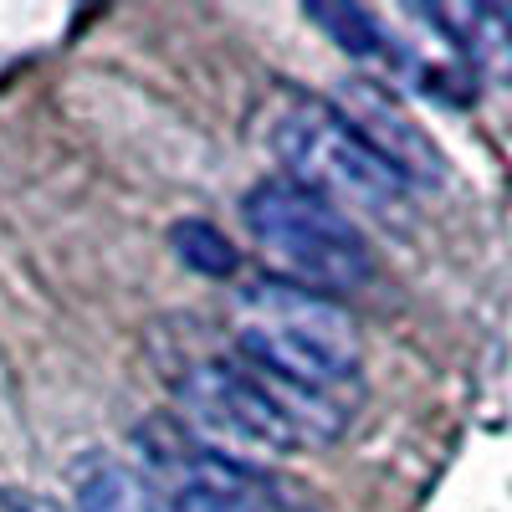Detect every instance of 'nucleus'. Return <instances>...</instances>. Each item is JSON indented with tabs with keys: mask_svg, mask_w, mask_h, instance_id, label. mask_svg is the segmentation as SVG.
<instances>
[{
	"mask_svg": "<svg viewBox=\"0 0 512 512\" xmlns=\"http://www.w3.org/2000/svg\"><path fill=\"white\" fill-rule=\"evenodd\" d=\"M236 349L277 379L338 395L359 374L354 318L303 282H251L236 297Z\"/></svg>",
	"mask_w": 512,
	"mask_h": 512,
	"instance_id": "f257e3e1",
	"label": "nucleus"
},
{
	"mask_svg": "<svg viewBox=\"0 0 512 512\" xmlns=\"http://www.w3.org/2000/svg\"><path fill=\"white\" fill-rule=\"evenodd\" d=\"M272 154L287 164V180L318 190L333 205H359L369 216H395L410 200V185L395 164L323 98H297L272 123Z\"/></svg>",
	"mask_w": 512,
	"mask_h": 512,
	"instance_id": "f03ea898",
	"label": "nucleus"
},
{
	"mask_svg": "<svg viewBox=\"0 0 512 512\" xmlns=\"http://www.w3.org/2000/svg\"><path fill=\"white\" fill-rule=\"evenodd\" d=\"M241 221L303 287L344 292L374 277V251L364 231L333 200H323L318 190L297 180L251 185L241 200Z\"/></svg>",
	"mask_w": 512,
	"mask_h": 512,
	"instance_id": "7ed1b4c3",
	"label": "nucleus"
},
{
	"mask_svg": "<svg viewBox=\"0 0 512 512\" xmlns=\"http://www.w3.org/2000/svg\"><path fill=\"white\" fill-rule=\"evenodd\" d=\"M175 405L195 425V436L236 466L246 456L277 461L308 451L277 395L267 390V379L251 364H216V359L185 364V374H175Z\"/></svg>",
	"mask_w": 512,
	"mask_h": 512,
	"instance_id": "20e7f679",
	"label": "nucleus"
},
{
	"mask_svg": "<svg viewBox=\"0 0 512 512\" xmlns=\"http://www.w3.org/2000/svg\"><path fill=\"white\" fill-rule=\"evenodd\" d=\"M333 108L344 113L359 134L374 144V154L384 159V164H395L400 175H405V185L415 190H425V185H441L446 180V164H441V149L420 134V128L400 113V103L384 93V88H374L369 77H354V82H344L338 88V98H333Z\"/></svg>",
	"mask_w": 512,
	"mask_h": 512,
	"instance_id": "39448f33",
	"label": "nucleus"
},
{
	"mask_svg": "<svg viewBox=\"0 0 512 512\" xmlns=\"http://www.w3.org/2000/svg\"><path fill=\"white\" fill-rule=\"evenodd\" d=\"M139 441L149 446L154 472L169 477L175 512H267L251 477L236 461L205 451V446H190V441H154V436H139Z\"/></svg>",
	"mask_w": 512,
	"mask_h": 512,
	"instance_id": "423d86ee",
	"label": "nucleus"
},
{
	"mask_svg": "<svg viewBox=\"0 0 512 512\" xmlns=\"http://www.w3.org/2000/svg\"><path fill=\"white\" fill-rule=\"evenodd\" d=\"M410 16L436 26L477 72L512 82V16H507V6H472V0H461V6H425Z\"/></svg>",
	"mask_w": 512,
	"mask_h": 512,
	"instance_id": "0eeeda50",
	"label": "nucleus"
},
{
	"mask_svg": "<svg viewBox=\"0 0 512 512\" xmlns=\"http://www.w3.org/2000/svg\"><path fill=\"white\" fill-rule=\"evenodd\" d=\"M72 502L77 512H175V502L164 497L154 477L134 472L128 461H113V456H88L77 466Z\"/></svg>",
	"mask_w": 512,
	"mask_h": 512,
	"instance_id": "6e6552de",
	"label": "nucleus"
},
{
	"mask_svg": "<svg viewBox=\"0 0 512 512\" xmlns=\"http://www.w3.org/2000/svg\"><path fill=\"white\" fill-rule=\"evenodd\" d=\"M303 16L313 26H323L333 36V47H344L349 57H364V62H405L395 36H384L379 16L359 11V6H303Z\"/></svg>",
	"mask_w": 512,
	"mask_h": 512,
	"instance_id": "1a4fd4ad",
	"label": "nucleus"
},
{
	"mask_svg": "<svg viewBox=\"0 0 512 512\" xmlns=\"http://www.w3.org/2000/svg\"><path fill=\"white\" fill-rule=\"evenodd\" d=\"M169 241H175V256L200 272V277H231L236 272V251L231 241L210 226V221H180L175 231H169Z\"/></svg>",
	"mask_w": 512,
	"mask_h": 512,
	"instance_id": "9d476101",
	"label": "nucleus"
},
{
	"mask_svg": "<svg viewBox=\"0 0 512 512\" xmlns=\"http://www.w3.org/2000/svg\"><path fill=\"white\" fill-rule=\"evenodd\" d=\"M507 16H512V6H507Z\"/></svg>",
	"mask_w": 512,
	"mask_h": 512,
	"instance_id": "9b49d317",
	"label": "nucleus"
}]
</instances>
